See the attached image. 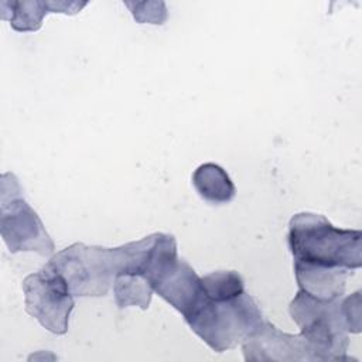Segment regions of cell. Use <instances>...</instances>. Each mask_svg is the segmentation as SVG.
<instances>
[{
  "mask_svg": "<svg viewBox=\"0 0 362 362\" xmlns=\"http://www.w3.org/2000/svg\"><path fill=\"white\" fill-rule=\"evenodd\" d=\"M313 361H344L349 332L361 331V291L345 298H318L298 290L288 305Z\"/></svg>",
  "mask_w": 362,
  "mask_h": 362,
  "instance_id": "obj_2",
  "label": "cell"
},
{
  "mask_svg": "<svg viewBox=\"0 0 362 362\" xmlns=\"http://www.w3.org/2000/svg\"><path fill=\"white\" fill-rule=\"evenodd\" d=\"M242 349L246 361H313L300 334L281 332L266 320L242 342Z\"/></svg>",
  "mask_w": 362,
  "mask_h": 362,
  "instance_id": "obj_7",
  "label": "cell"
},
{
  "mask_svg": "<svg viewBox=\"0 0 362 362\" xmlns=\"http://www.w3.org/2000/svg\"><path fill=\"white\" fill-rule=\"evenodd\" d=\"M192 185L204 201L214 205L228 204L236 194V188L228 173L214 163L201 164L194 171Z\"/></svg>",
  "mask_w": 362,
  "mask_h": 362,
  "instance_id": "obj_10",
  "label": "cell"
},
{
  "mask_svg": "<svg viewBox=\"0 0 362 362\" xmlns=\"http://www.w3.org/2000/svg\"><path fill=\"white\" fill-rule=\"evenodd\" d=\"M298 290L318 298H339L345 291L349 270L293 263Z\"/></svg>",
  "mask_w": 362,
  "mask_h": 362,
  "instance_id": "obj_9",
  "label": "cell"
},
{
  "mask_svg": "<svg viewBox=\"0 0 362 362\" xmlns=\"http://www.w3.org/2000/svg\"><path fill=\"white\" fill-rule=\"evenodd\" d=\"M47 266L58 272L76 297L107 294L122 266L119 247L88 246L76 242L51 256Z\"/></svg>",
  "mask_w": 362,
  "mask_h": 362,
  "instance_id": "obj_4",
  "label": "cell"
},
{
  "mask_svg": "<svg viewBox=\"0 0 362 362\" xmlns=\"http://www.w3.org/2000/svg\"><path fill=\"white\" fill-rule=\"evenodd\" d=\"M83 6H86L85 1H0L1 18L7 20L18 33L40 30L42 18L48 13L76 14Z\"/></svg>",
  "mask_w": 362,
  "mask_h": 362,
  "instance_id": "obj_8",
  "label": "cell"
},
{
  "mask_svg": "<svg viewBox=\"0 0 362 362\" xmlns=\"http://www.w3.org/2000/svg\"><path fill=\"white\" fill-rule=\"evenodd\" d=\"M25 311L45 329L64 335L75 307L74 294L65 279L47 264L23 281Z\"/></svg>",
  "mask_w": 362,
  "mask_h": 362,
  "instance_id": "obj_6",
  "label": "cell"
},
{
  "mask_svg": "<svg viewBox=\"0 0 362 362\" xmlns=\"http://www.w3.org/2000/svg\"><path fill=\"white\" fill-rule=\"evenodd\" d=\"M182 317L192 332L215 352L238 346L264 320L235 270L212 272L201 277V287Z\"/></svg>",
  "mask_w": 362,
  "mask_h": 362,
  "instance_id": "obj_1",
  "label": "cell"
},
{
  "mask_svg": "<svg viewBox=\"0 0 362 362\" xmlns=\"http://www.w3.org/2000/svg\"><path fill=\"white\" fill-rule=\"evenodd\" d=\"M287 243L294 263L349 272L362 266V232L335 228L320 214H296L288 223Z\"/></svg>",
  "mask_w": 362,
  "mask_h": 362,
  "instance_id": "obj_3",
  "label": "cell"
},
{
  "mask_svg": "<svg viewBox=\"0 0 362 362\" xmlns=\"http://www.w3.org/2000/svg\"><path fill=\"white\" fill-rule=\"evenodd\" d=\"M0 233L11 253L30 250L42 256L54 255L55 245L37 212L24 199L13 173L1 175Z\"/></svg>",
  "mask_w": 362,
  "mask_h": 362,
  "instance_id": "obj_5",
  "label": "cell"
},
{
  "mask_svg": "<svg viewBox=\"0 0 362 362\" xmlns=\"http://www.w3.org/2000/svg\"><path fill=\"white\" fill-rule=\"evenodd\" d=\"M112 288L119 308L133 305L147 310L154 293L151 283L146 277L134 273L116 274Z\"/></svg>",
  "mask_w": 362,
  "mask_h": 362,
  "instance_id": "obj_11",
  "label": "cell"
}]
</instances>
